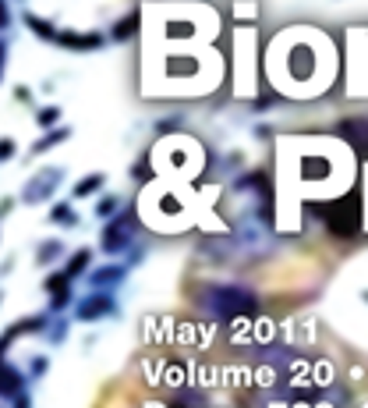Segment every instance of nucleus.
<instances>
[{"label":"nucleus","instance_id":"obj_1","mask_svg":"<svg viewBox=\"0 0 368 408\" xmlns=\"http://www.w3.org/2000/svg\"><path fill=\"white\" fill-rule=\"evenodd\" d=\"M198 309L213 319H252L259 312V295L245 284H205L198 292Z\"/></svg>","mask_w":368,"mask_h":408},{"label":"nucleus","instance_id":"obj_2","mask_svg":"<svg viewBox=\"0 0 368 408\" xmlns=\"http://www.w3.org/2000/svg\"><path fill=\"white\" fill-rule=\"evenodd\" d=\"M322 220H326V227H329L333 234H340V238L358 234V199L347 196V199H340V203L326 206V209H322Z\"/></svg>","mask_w":368,"mask_h":408},{"label":"nucleus","instance_id":"obj_3","mask_svg":"<svg viewBox=\"0 0 368 408\" xmlns=\"http://www.w3.org/2000/svg\"><path fill=\"white\" fill-rule=\"evenodd\" d=\"M131 234H135L131 213H117V217H113V220L103 227V238H99V245H103V252L117 256V252H124V249L131 245Z\"/></svg>","mask_w":368,"mask_h":408},{"label":"nucleus","instance_id":"obj_4","mask_svg":"<svg viewBox=\"0 0 368 408\" xmlns=\"http://www.w3.org/2000/svg\"><path fill=\"white\" fill-rule=\"evenodd\" d=\"M61 178H64V171H61V167H43L39 174H32V178H29V185H25L21 199H25V203H43V199H50V196L57 192Z\"/></svg>","mask_w":368,"mask_h":408},{"label":"nucleus","instance_id":"obj_5","mask_svg":"<svg viewBox=\"0 0 368 408\" xmlns=\"http://www.w3.org/2000/svg\"><path fill=\"white\" fill-rule=\"evenodd\" d=\"M113 299L106 295V292H92L89 299H82L78 309H75V319H82V323H92V319H103V316H113Z\"/></svg>","mask_w":368,"mask_h":408},{"label":"nucleus","instance_id":"obj_6","mask_svg":"<svg viewBox=\"0 0 368 408\" xmlns=\"http://www.w3.org/2000/svg\"><path fill=\"white\" fill-rule=\"evenodd\" d=\"M57 43L68 46V50L89 54V50H99V46H103V36H99V32H61Z\"/></svg>","mask_w":368,"mask_h":408},{"label":"nucleus","instance_id":"obj_7","mask_svg":"<svg viewBox=\"0 0 368 408\" xmlns=\"http://www.w3.org/2000/svg\"><path fill=\"white\" fill-rule=\"evenodd\" d=\"M124 267H99V270H92L89 284L96 288V292H110V288H117L121 281H124Z\"/></svg>","mask_w":368,"mask_h":408},{"label":"nucleus","instance_id":"obj_8","mask_svg":"<svg viewBox=\"0 0 368 408\" xmlns=\"http://www.w3.org/2000/svg\"><path fill=\"white\" fill-rule=\"evenodd\" d=\"M4 398H7V402L21 398V373H18L11 362L4 366Z\"/></svg>","mask_w":368,"mask_h":408},{"label":"nucleus","instance_id":"obj_9","mask_svg":"<svg viewBox=\"0 0 368 408\" xmlns=\"http://www.w3.org/2000/svg\"><path fill=\"white\" fill-rule=\"evenodd\" d=\"M25 25H29V29H32L36 36L50 39V43H57V36H61V32H57V29H53V25L46 21V18H39V14H25Z\"/></svg>","mask_w":368,"mask_h":408},{"label":"nucleus","instance_id":"obj_10","mask_svg":"<svg viewBox=\"0 0 368 408\" xmlns=\"http://www.w3.org/2000/svg\"><path fill=\"white\" fill-rule=\"evenodd\" d=\"M135 29H138V11L124 14V18L113 25V32H110V36H113L117 43H124V39H131V36H135Z\"/></svg>","mask_w":368,"mask_h":408},{"label":"nucleus","instance_id":"obj_11","mask_svg":"<svg viewBox=\"0 0 368 408\" xmlns=\"http://www.w3.org/2000/svg\"><path fill=\"white\" fill-rule=\"evenodd\" d=\"M89 259H92V252H89V249H78V252H75V256L68 259V267H64V274H68V277L75 281V277H78V274H82V270L89 267Z\"/></svg>","mask_w":368,"mask_h":408},{"label":"nucleus","instance_id":"obj_12","mask_svg":"<svg viewBox=\"0 0 368 408\" xmlns=\"http://www.w3.org/2000/svg\"><path fill=\"white\" fill-rule=\"evenodd\" d=\"M68 284H71V277H68V274H53V277H46V284H43V288H46L53 299H61V295H71V292H68Z\"/></svg>","mask_w":368,"mask_h":408},{"label":"nucleus","instance_id":"obj_13","mask_svg":"<svg viewBox=\"0 0 368 408\" xmlns=\"http://www.w3.org/2000/svg\"><path fill=\"white\" fill-rule=\"evenodd\" d=\"M103 181H106L103 174H89V178H82V181L75 185V196H78V199H86V196H92V192H99V189H103Z\"/></svg>","mask_w":368,"mask_h":408},{"label":"nucleus","instance_id":"obj_14","mask_svg":"<svg viewBox=\"0 0 368 408\" xmlns=\"http://www.w3.org/2000/svg\"><path fill=\"white\" fill-rule=\"evenodd\" d=\"M50 217H53V224H61V227H75V224H78V213H75L68 203L53 206V213H50Z\"/></svg>","mask_w":368,"mask_h":408},{"label":"nucleus","instance_id":"obj_15","mask_svg":"<svg viewBox=\"0 0 368 408\" xmlns=\"http://www.w3.org/2000/svg\"><path fill=\"white\" fill-rule=\"evenodd\" d=\"M64 139H68V128H57V131H50L46 139L36 142V153H43V149H50V146H57V142H64Z\"/></svg>","mask_w":368,"mask_h":408},{"label":"nucleus","instance_id":"obj_16","mask_svg":"<svg viewBox=\"0 0 368 408\" xmlns=\"http://www.w3.org/2000/svg\"><path fill=\"white\" fill-rule=\"evenodd\" d=\"M61 252H64L61 242H46V245H39V263H53Z\"/></svg>","mask_w":368,"mask_h":408},{"label":"nucleus","instance_id":"obj_17","mask_svg":"<svg viewBox=\"0 0 368 408\" xmlns=\"http://www.w3.org/2000/svg\"><path fill=\"white\" fill-rule=\"evenodd\" d=\"M117 206H121V199H117V196H106V199H99V203H96V217H110Z\"/></svg>","mask_w":368,"mask_h":408},{"label":"nucleus","instance_id":"obj_18","mask_svg":"<svg viewBox=\"0 0 368 408\" xmlns=\"http://www.w3.org/2000/svg\"><path fill=\"white\" fill-rule=\"evenodd\" d=\"M57 117H61V110H57V106H43V110L36 114V121H39L43 128H46V124H57Z\"/></svg>","mask_w":368,"mask_h":408},{"label":"nucleus","instance_id":"obj_19","mask_svg":"<svg viewBox=\"0 0 368 408\" xmlns=\"http://www.w3.org/2000/svg\"><path fill=\"white\" fill-rule=\"evenodd\" d=\"M46 366H50V362H46L43 355H36V359H32V377H43V373H46Z\"/></svg>","mask_w":368,"mask_h":408},{"label":"nucleus","instance_id":"obj_20","mask_svg":"<svg viewBox=\"0 0 368 408\" xmlns=\"http://www.w3.org/2000/svg\"><path fill=\"white\" fill-rule=\"evenodd\" d=\"M135 178H149V167H145V160H138V164H135Z\"/></svg>","mask_w":368,"mask_h":408},{"label":"nucleus","instance_id":"obj_21","mask_svg":"<svg viewBox=\"0 0 368 408\" xmlns=\"http://www.w3.org/2000/svg\"><path fill=\"white\" fill-rule=\"evenodd\" d=\"M14 408H29V398L21 394V398H14Z\"/></svg>","mask_w":368,"mask_h":408},{"label":"nucleus","instance_id":"obj_22","mask_svg":"<svg viewBox=\"0 0 368 408\" xmlns=\"http://www.w3.org/2000/svg\"><path fill=\"white\" fill-rule=\"evenodd\" d=\"M365 302H368V292H365Z\"/></svg>","mask_w":368,"mask_h":408}]
</instances>
